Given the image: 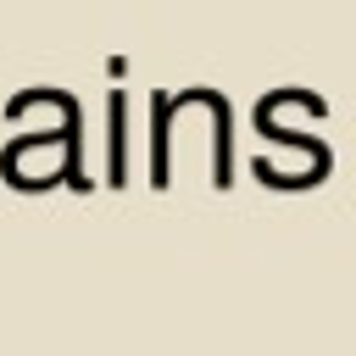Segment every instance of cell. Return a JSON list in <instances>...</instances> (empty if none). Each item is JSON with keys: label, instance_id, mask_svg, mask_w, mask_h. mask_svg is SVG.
<instances>
[{"label": "cell", "instance_id": "obj_1", "mask_svg": "<svg viewBox=\"0 0 356 356\" xmlns=\"http://www.w3.org/2000/svg\"><path fill=\"white\" fill-rule=\"evenodd\" d=\"M111 184H128V95L111 89Z\"/></svg>", "mask_w": 356, "mask_h": 356}]
</instances>
